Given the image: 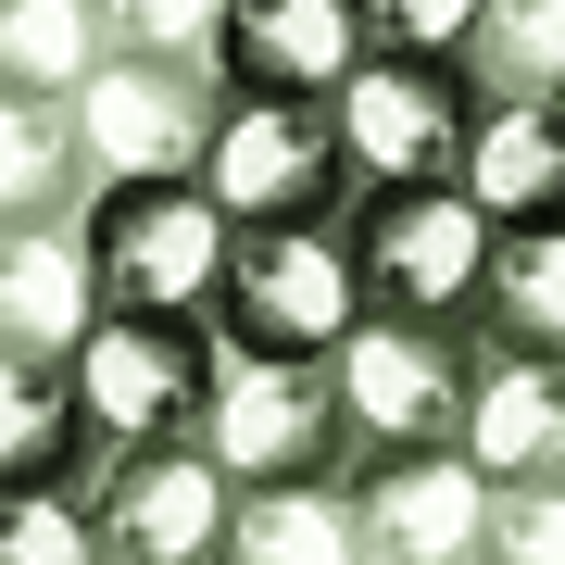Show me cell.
<instances>
[{
	"label": "cell",
	"instance_id": "cell-1",
	"mask_svg": "<svg viewBox=\"0 0 565 565\" xmlns=\"http://www.w3.org/2000/svg\"><path fill=\"white\" fill-rule=\"evenodd\" d=\"M202 440L239 490H340L352 478V403H340V364L302 352H214V403Z\"/></svg>",
	"mask_w": 565,
	"mask_h": 565
},
{
	"label": "cell",
	"instance_id": "cell-2",
	"mask_svg": "<svg viewBox=\"0 0 565 565\" xmlns=\"http://www.w3.org/2000/svg\"><path fill=\"white\" fill-rule=\"evenodd\" d=\"M352 327H364L352 214L239 226V239H226V289H214V340H226V352H302V364H327Z\"/></svg>",
	"mask_w": 565,
	"mask_h": 565
},
{
	"label": "cell",
	"instance_id": "cell-3",
	"mask_svg": "<svg viewBox=\"0 0 565 565\" xmlns=\"http://www.w3.org/2000/svg\"><path fill=\"white\" fill-rule=\"evenodd\" d=\"M226 202L202 177H126L88 189V277H102V315H214L226 289Z\"/></svg>",
	"mask_w": 565,
	"mask_h": 565
},
{
	"label": "cell",
	"instance_id": "cell-4",
	"mask_svg": "<svg viewBox=\"0 0 565 565\" xmlns=\"http://www.w3.org/2000/svg\"><path fill=\"white\" fill-rule=\"evenodd\" d=\"M202 189L226 202V226H315V214H352L340 102L226 88V102H214V151H202Z\"/></svg>",
	"mask_w": 565,
	"mask_h": 565
},
{
	"label": "cell",
	"instance_id": "cell-5",
	"mask_svg": "<svg viewBox=\"0 0 565 565\" xmlns=\"http://www.w3.org/2000/svg\"><path fill=\"white\" fill-rule=\"evenodd\" d=\"M340 403L352 452H452L465 440V390H478V327H427V315H364L340 352Z\"/></svg>",
	"mask_w": 565,
	"mask_h": 565
},
{
	"label": "cell",
	"instance_id": "cell-6",
	"mask_svg": "<svg viewBox=\"0 0 565 565\" xmlns=\"http://www.w3.org/2000/svg\"><path fill=\"white\" fill-rule=\"evenodd\" d=\"M214 315H88V340L63 352L76 364V403L102 427V452L126 440H189L214 403Z\"/></svg>",
	"mask_w": 565,
	"mask_h": 565
},
{
	"label": "cell",
	"instance_id": "cell-7",
	"mask_svg": "<svg viewBox=\"0 0 565 565\" xmlns=\"http://www.w3.org/2000/svg\"><path fill=\"white\" fill-rule=\"evenodd\" d=\"M214 102L226 76L214 63H139V51H102L76 114V151H88V189H126V177H202L214 151Z\"/></svg>",
	"mask_w": 565,
	"mask_h": 565
},
{
	"label": "cell",
	"instance_id": "cell-8",
	"mask_svg": "<svg viewBox=\"0 0 565 565\" xmlns=\"http://www.w3.org/2000/svg\"><path fill=\"white\" fill-rule=\"evenodd\" d=\"M352 264H364V315H427L465 327L478 315V264H490V214L465 189H364L352 202Z\"/></svg>",
	"mask_w": 565,
	"mask_h": 565
},
{
	"label": "cell",
	"instance_id": "cell-9",
	"mask_svg": "<svg viewBox=\"0 0 565 565\" xmlns=\"http://www.w3.org/2000/svg\"><path fill=\"white\" fill-rule=\"evenodd\" d=\"M490 88L465 63H403L364 51V76L340 88V151H352V202L364 189H440L465 177V126H478Z\"/></svg>",
	"mask_w": 565,
	"mask_h": 565
},
{
	"label": "cell",
	"instance_id": "cell-10",
	"mask_svg": "<svg viewBox=\"0 0 565 565\" xmlns=\"http://www.w3.org/2000/svg\"><path fill=\"white\" fill-rule=\"evenodd\" d=\"M226 503L239 478L214 465V440H126L88 478V515H102V565H214L226 553Z\"/></svg>",
	"mask_w": 565,
	"mask_h": 565
},
{
	"label": "cell",
	"instance_id": "cell-11",
	"mask_svg": "<svg viewBox=\"0 0 565 565\" xmlns=\"http://www.w3.org/2000/svg\"><path fill=\"white\" fill-rule=\"evenodd\" d=\"M340 503H352L364 565H478L490 478H478L465 452H352Z\"/></svg>",
	"mask_w": 565,
	"mask_h": 565
},
{
	"label": "cell",
	"instance_id": "cell-12",
	"mask_svg": "<svg viewBox=\"0 0 565 565\" xmlns=\"http://www.w3.org/2000/svg\"><path fill=\"white\" fill-rule=\"evenodd\" d=\"M214 76L226 88H277V102H340L364 76V13L352 0H226Z\"/></svg>",
	"mask_w": 565,
	"mask_h": 565
},
{
	"label": "cell",
	"instance_id": "cell-13",
	"mask_svg": "<svg viewBox=\"0 0 565 565\" xmlns=\"http://www.w3.org/2000/svg\"><path fill=\"white\" fill-rule=\"evenodd\" d=\"M465 465L490 490H565V364L527 352H478V390H465Z\"/></svg>",
	"mask_w": 565,
	"mask_h": 565
},
{
	"label": "cell",
	"instance_id": "cell-14",
	"mask_svg": "<svg viewBox=\"0 0 565 565\" xmlns=\"http://www.w3.org/2000/svg\"><path fill=\"white\" fill-rule=\"evenodd\" d=\"M102 315V277H88V214H25L0 226V352L63 364Z\"/></svg>",
	"mask_w": 565,
	"mask_h": 565
},
{
	"label": "cell",
	"instance_id": "cell-15",
	"mask_svg": "<svg viewBox=\"0 0 565 565\" xmlns=\"http://www.w3.org/2000/svg\"><path fill=\"white\" fill-rule=\"evenodd\" d=\"M452 189L490 226H565V102H478Z\"/></svg>",
	"mask_w": 565,
	"mask_h": 565
},
{
	"label": "cell",
	"instance_id": "cell-16",
	"mask_svg": "<svg viewBox=\"0 0 565 565\" xmlns=\"http://www.w3.org/2000/svg\"><path fill=\"white\" fill-rule=\"evenodd\" d=\"M102 478V427L76 403V364L0 352V490H88Z\"/></svg>",
	"mask_w": 565,
	"mask_h": 565
},
{
	"label": "cell",
	"instance_id": "cell-17",
	"mask_svg": "<svg viewBox=\"0 0 565 565\" xmlns=\"http://www.w3.org/2000/svg\"><path fill=\"white\" fill-rule=\"evenodd\" d=\"M478 352H527V364H565V226H490V264H478Z\"/></svg>",
	"mask_w": 565,
	"mask_h": 565
},
{
	"label": "cell",
	"instance_id": "cell-18",
	"mask_svg": "<svg viewBox=\"0 0 565 565\" xmlns=\"http://www.w3.org/2000/svg\"><path fill=\"white\" fill-rule=\"evenodd\" d=\"M214 565H364V541H352L340 490H239Z\"/></svg>",
	"mask_w": 565,
	"mask_h": 565
},
{
	"label": "cell",
	"instance_id": "cell-19",
	"mask_svg": "<svg viewBox=\"0 0 565 565\" xmlns=\"http://www.w3.org/2000/svg\"><path fill=\"white\" fill-rule=\"evenodd\" d=\"M25 214H88V151L63 102H0V226Z\"/></svg>",
	"mask_w": 565,
	"mask_h": 565
},
{
	"label": "cell",
	"instance_id": "cell-20",
	"mask_svg": "<svg viewBox=\"0 0 565 565\" xmlns=\"http://www.w3.org/2000/svg\"><path fill=\"white\" fill-rule=\"evenodd\" d=\"M102 63L88 0H0V102H76Z\"/></svg>",
	"mask_w": 565,
	"mask_h": 565
},
{
	"label": "cell",
	"instance_id": "cell-21",
	"mask_svg": "<svg viewBox=\"0 0 565 565\" xmlns=\"http://www.w3.org/2000/svg\"><path fill=\"white\" fill-rule=\"evenodd\" d=\"M465 76L490 102H565V0H478Z\"/></svg>",
	"mask_w": 565,
	"mask_h": 565
},
{
	"label": "cell",
	"instance_id": "cell-22",
	"mask_svg": "<svg viewBox=\"0 0 565 565\" xmlns=\"http://www.w3.org/2000/svg\"><path fill=\"white\" fill-rule=\"evenodd\" d=\"M0 565H102L88 490H0Z\"/></svg>",
	"mask_w": 565,
	"mask_h": 565
},
{
	"label": "cell",
	"instance_id": "cell-23",
	"mask_svg": "<svg viewBox=\"0 0 565 565\" xmlns=\"http://www.w3.org/2000/svg\"><path fill=\"white\" fill-rule=\"evenodd\" d=\"M88 13H102V51H139V63H214L226 0H88Z\"/></svg>",
	"mask_w": 565,
	"mask_h": 565
},
{
	"label": "cell",
	"instance_id": "cell-24",
	"mask_svg": "<svg viewBox=\"0 0 565 565\" xmlns=\"http://www.w3.org/2000/svg\"><path fill=\"white\" fill-rule=\"evenodd\" d=\"M364 13V51H403V63H465L478 39V0H352Z\"/></svg>",
	"mask_w": 565,
	"mask_h": 565
},
{
	"label": "cell",
	"instance_id": "cell-25",
	"mask_svg": "<svg viewBox=\"0 0 565 565\" xmlns=\"http://www.w3.org/2000/svg\"><path fill=\"white\" fill-rule=\"evenodd\" d=\"M478 565H565V490H490Z\"/></svg>",
	"mask_w": 565,
	"mask_h": 565
}]
</instances>
